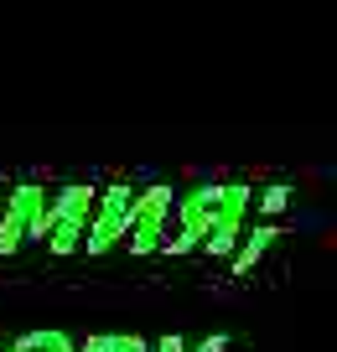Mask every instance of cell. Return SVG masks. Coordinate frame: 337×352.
<instances>
[]
</instances>
